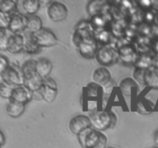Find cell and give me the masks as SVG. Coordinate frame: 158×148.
I'll list each match as a JSON object with an SVG mask.
<instances>
[{"instance_id":"9c48e42d","label":"cell","mask_w":158,"mask_h":148,"mask_svg":"<svg viewBox=\"0 0 158 148\" xmlns=\"http://www.w3.org/2000/svg\"><path fill=\"white\" fill-rule=\"evenodd\" d=\"M32 36L40 48L52 47L58 43L56 34L47 28H43L39 32L32 34Z\"/></svg>"},{"instance_id":"4316f807","label":"cell","mask_w":158,"mask_h":148,"mask_svg":"<svg viewBox=\"0 0 158 148\" xmlns=\"http://www.w3.org/2000/svg\"><path fill=\"white\" fill-rule=\"evenodd\" d=\"M148 69H140V68H135L133 72V78L137 83L143 86H146L145 83V76Z\"/></svg>"},{"instance_id":"7c38bea8","label":"cell","mask_w":158,"mask_h":148,"mask_svg":"<svg viewBox=\"0 0 158 148\" xmlns=\"http://www.w3.org/2000/svg\"><path fill=\"white\" fill-rule=\"evenodd\" d=\"M117 52H118L119 58L123 61V63H132V64H134L140 54L137 48L132 44L122 45L117 49Z\"/></svg>"},{"instance_id":"cb8c5ba5","label":"cell","mask_w":158,"mask_h":148,"mask_svg":"<svg viewBox=\"0 0 158 148\" xmlns=\"http://www.w3.org/2000/svg\"><path fill=\"white\" fill-rule=\"evenodd\" d=\"M17 9V2L13 0H1L0 1V12L12 15L15 13Z\"/></svg>"},{"instance_id":"277c9868","label":"cell","mask_w":158,"mask_h":148,"mask_svg":"<svg viewBox=\"0 0 158 148\" xmlns=\"http://www.w3.org/2000/svg\"><path fill=\"white\" fill-rule=\"evenodd\" d=\"M0 76L1 79L14 87L24 86L25 80L23 69L18 65L14 63L10 64L2 73L0 74Z\"/></svg>"},{"instance_id":"7402d4cb","label":"cell","mask_w":158,"mask_h":148,"mask_svg":"<svg viewBox=\"0 0 158 148\" xmlns=\"http://www.w3.org/2000/svg\"><path fill=\"white\" fill-rule=\"evenodd\" d=\"M23 8L28 15H33L37 13L40 8L39 0H25L23 1Z\"/></svg>"},{"instance_id":"3957f363","label":"cell","mask_w":158,"mask_h":148,"mask_svg":"<svg viewBox=\"0 0 158 148\" xmlns=\"http://www.w3.org/2000/svg\"><path fill=\"white\" fill-rule=\"evenodd\" d=\"M89 117L92 127L100 132L113 129L117 122V116L111 110H95Z\"/></svg>"},{"instance_id":"7a4b0ae2","label":"cell","mask_w":158,"mask_h":148,"mask_svg":"<svg viewBox=\"0 0 158 148\" xmlns=\"http://www.w3.org/2000/svg\"><path fill=\"white\" fill-rule=\"evenodd\" d=\"M36 60H26L21 66L24 75V86L32 92H35L41 89L43 83V79L39 75L36 71Z\"/></svg>"},{"instance_id":"5bb4252c","label":"cell","mask_w":158,"mask_h":148,"mask_svg":"<svg viewBox=\"0 0 158 148\" xmlns=\"http://www.w3.org/2000/svg\"><path fill=\"white\" fill-rule=\"evenodd\" d=\"M26 38L22 33H12L9 35L7 51L12 54H17L24 49Z\"/></svg>"},{"instance_id":"44dd1931","label":"cell","mask_w":158,"mask_h":148,"mask_svg":"<svg viewBox=\"0 0 158 148\" xmlns=\"http://www.w3.org/2000/svg\"><path fill=\"white\" fill-rule=\"evenodd\" d=\"M145 83L153 89H158V69L152 67L147 70Z\"/></svg>"},{"instance_id":"f1b7e54d","label":"cell","mask_w":158,"mask_h":148,"mask_svg":"<svg viewBox=\"0 0 158 148\" xmlns=\"http://www.w3.org/2000/svg\"><path fill=\"white\" fill-rule=\"evenodd\" d=\"M11 21V15L0 12V29L8 30Z\"/></svg>"},{"instance_id":"1f68e13d","label":"cell","mask_w":158,"mask_h":148,"mask_svg":"<svg viewBox=\"0 0 158 148\" xmlns=\"http://www.w3.org/2000/svg\"><path fill=\"white\" fill-rule=\"evenodd\" d=\"M6 141V137H5L2 131H1V132H0V144H1V147H2V146H4Z\"/></svg>"},{"instance_id":"8fae6325","label":"cell","mask_w":158,"mask_h":148,"mask_svg":"<svg viewBox=\"0 0 158 148\" xmlns=\"http://www.w3.org/2000/svg\"><path fill=\"white\" fill-rule=\"evenodd\" d=\"M69 127L73 134L78 136L85 130L92 127V123L89 116L80 114L71 119L69 123Z\"/></svg>"},{"instance_id":"2e32d148","label":"cell","mask_w":158,"mask_h":148,"mask_svg":"<svg viewBox=\"0 0 158 148\" xmlns=\"http://www.w3.org/2000/svg\"><path fill=\"white\" fill-rule=\"evenodd\" d=\"M36 71L39 75L45 80V79L49 77L51 72L52 70V63L49 59L45 58V57H41V58L36 60Z\"/></svg>"},{"instance_id":"ba28073f","label":"cell","mask_w":158,"mask_h":148,"mask_svg":"<svg viewBox=\"0 0 158 148\" xmlns=\"http://www.w3.org/2000/svg\"><path fill=\"white\" fill-rule=\"evenodd\" d=\"M93 80L96 84L99 85L103 92H108L112 89V76L109 69L106 67L102 66L96 69L93 72Z\"/></svg>"},{"instance_id":"e575fe53","label":"cell","mask_w":158,"mask_h":148,"mask_svg":"<svg viewBox=\"0 0 158 148\" xmlns=\"http://www.w3.org/2000/svg\"><path fill=\"white\" fill-rule=\"evenodd\" d=\"M106 148H117V147H115V146H108V147Z\"/></svg>"},{"instance_id":"ffe728a7","label":"cell","mask_w":158,"mask_h":148,"mask_svg":"<svg viewBox=\"0 0 158 148\" xmlns=\"http://www.w3.org/2000/svg\"><path fill=\"white\" fill-rule=\"evenodd\" d=\"M119 87L123 95L130 97L132 95L133 90L134 89H137L138 86H137V83L134 80V78L126 77L121 80L120 85H119Z\"/></svg>"},{"instance_id":"83f0119b","label":"cell","mask_w":158,"mask_h":148,"mask_svg":"<svg viewBox=\"0 0 158 148\" xmlns=\"http://www.w3.org/2000/svg\"><path fill=\"white\" fill-rule=\"evenodd\" d=\"M9 38V36H8L6 29H0V49L2 51L7 50Z\"/></svg>"},{"instance_id":"5b68a950","label":"cell","mask_w":158,"mask_h":148,"mask_svg":"<svg viewBox=\"0 0 158 148\" xmlns=\"http://www.w3.org/2000/svg\"><path fill=\"white\" fill-rule=\"evenodd\" d=\"M96 59L102 66L107 67L117 63L120 58L117 49H114L110 45H103L99 49Z\"/></svg>"},{"instance_id":"f546056e","label":"cell","mask_w":158,"mask_h":148,"mask_svg":"<svg viewBox=\"0 0 158 148\" xmlns=\"http://www.w3.org/2000/svg\"><path fill=\"white\" fill-rule=\"evenodd\" d=\"M9 65H10V63L9 61V59L3 54H1L0 56V74L2 73L9 67Z\"/></svg>"},{"instance_id":"9a60e30c","label":"cell","mask_w":158,"mask_h":148,"mask_svg":"<svg viewBox=\"0 0 158 148\" xmlns=\"http://www.w3.org/2000/svg\"><path fill=\"white\" fill-rule=\"evenodd\" d=\"M32 100V92L29 90L26 86H19L14 87L12 96L9 100L23 103L26 105L30 100Z\"/></svg>"},{"instance_id":"8992f818","label":"cell","mask_w":158,"mask_h":148,"mask_svg":"<svg viewBox=\"0 0 158 148\" xmlns=\"http://www.w3.org/2000/svg\"><path fill=\"white\" fill-rule=\"evenodd\" d=\"M79 52L83 58L90 60L97 56L99 49V43L95 39V35L83 39L77 46Z\"/></svg>"},{"instance_id":"603a6c76","label":"cell","mask_w":158,"mask_h":148,"mask_svg":"<svg viewBox=\"0 0 158 148\" xmlns=\"http://www.w3.org/2000/svg\"><path fill=\"white\" fill-rule=\"evenodd\" d=\"M105 2L103 1H90L88 2L86 6V10L88 14L91 17L95 16V15L100 14L102 9L104 6Z\"/></svg>"},{"instance_id":"d6986e66","label":"cell","mask_w":158,"mask_h":148,"mask_svg":"<svg viewBox=\"0 0 158 148\" xmlns=\"http://www.w3.org/2000/svg\"><path fill=\"white\" fill-rule=\"evenodd\" d=\"M42 29H43V21L39 15H27V26L26 31L30 34H34Z\"/></svg>"},{"instance_id":"d4e9b609","label":"cell","mask_w":158,"mask_h":148,"mask_svg":"<svg viewBox=\"0 0 158 148\" xmlns=\"http://www.w3.org/2000/svg\"><path fill=\"white\" fill-rule=\"evenodd\" d=\"M40 49L41 48L38 46V44L35 43L34 39L32 38V34L29 33V37L26 38V42H25L24 49L23 50L29 54H35L40 52Z\"/></svg>"},{"instance_id":"4dcf8cb0","label":"cell","mask_w":158,"mask_h":148,"mask_svg":"<svg viewBox=\"0 0 158 148\" xmlns=\"http://www.w3.org/2000/svg\"><path fill=\"white\" fill-rule=\"evenodd\" d=\"M151 45H152V49L154 54H158V37L153 41Z\"/></svg>"},{"instance_id":"836d02e7","label":"cell","mask_w":158,"mask_h":148,"mask_svg":"<svg viewBox=\"0 0 158 148\" xmlns=\"http://www.w3.org/2000/svg\"><path fill=\"white\" fill-rule=\"evenodd\" d=\"M154 143L155 144L157 145V146L158 147V130L154 133Z\"/></svg>"},{"instance_id":"ac0fdd59","label":"cell","mask_w":158,"mask_h":148,"mask_svg":"<svg viewBox=\"0 0 158 148\" xmlns=\"http://www.w3.org/2000/svg\"><path fill=\"white\" fill-rule=\"evenodd\" d=\"M26 105L17 102L9 100L6 105V113L12 118H18L24 113Z\"/></svg>"},{"instance_id":"484cf974","label":"cell","mask_w":158,"mask_h":148,"mask_svg":"<svg viewBox=\"0 0 158 148\" xmlns=\"http://www.w3.org/2000/svg\"><path fill=\"white\" fill-rule=\"evenodd\" d=\"M14 89V86H11L9 83H6L5 80L1 79V83H0V95L2 98L10 100L11 96H12V90Z\"/></svg>"},{"instance_id":"d6a6232c","label":"cell","mask_w":158,"mask_h":148,"mask_svg":"<svg viewBox=\"0 0 158 148\" xmlns=\"http://www.w3.org/2000/svg\"><path fill=\"white\" fill-rule=\"evenodd\" d=\"M153 67L158 69V54H154V65Z\"/></svg>"},{"instance_id":"30bf717a","label":"cell","mask_w":158,"mask_h":148,"mask_svg":"<svg viewBox=\"0 0 158 148\" xmlns=\"http://www.w3.org/2000/svg\"><path fill=\"white\" fill-rule=\"evenodd\" d=\"M43 100L49 103H52L56 100L58 94L57 83L52 77H48L43 80V86L40 89Z\"/></svg>"},{"instance_id":"e0dca14e","label":"cell","mask_w":158,"mask_h":148,"mask_svg":"<svg viewBox=\"0 0 158 148\" xmlns=\"http://www.w3.org/2000/svg\"><path fill=\"white\" fill-rule=\"evenodd\" d=\"M154 54L151 55L148 52L140 53L134 64L135 68H140L143 69H149L152 68L154 65Z\"/></svg>"},{"instance_id":"6da1fadb","label":"cell","mask_w":158,"mask_h":148,"mask_svg":"<svg viewBox=\"0 0 158 148\" xmlns=\"http://www.w3.org/2000/svg\"><path fill=\"white\" fill-rule=\"evenodd\" d=\"M77 137L80 146L83 148H106L107 137L103 132L93 127L85 130Z\"/></svg>"},{"instance_id":"52a82bcc","label":"cell","mask_w":158,"mask_h":148,"mask_svg":"<svg viewBox=\"0 0 158 148\" xmlns=\"http://www.w3.org/2000/svg\"><path fill=\"white\" fill-rule=\"evenodd\" d=\"M46 12L49 19L54 23H59L66 19L68 16L67 7L60 2H49L46 6Z\"/></svg>"},{"instance_id":"4fadbf2b","label":"cell","mask_w":158,"mask_h":148,"mask_svg":"<svg viewBox=\"0 0 158 148\" xmlns=\"http://www.w3.org/2000/svg\"><path fill=\"white\" fill-rule=\"evenodd\" d=\"M27 26V15L15 12L11 15V21L8 30L12 33H21L26 30Z\"/></svg>"}]
</instances>
